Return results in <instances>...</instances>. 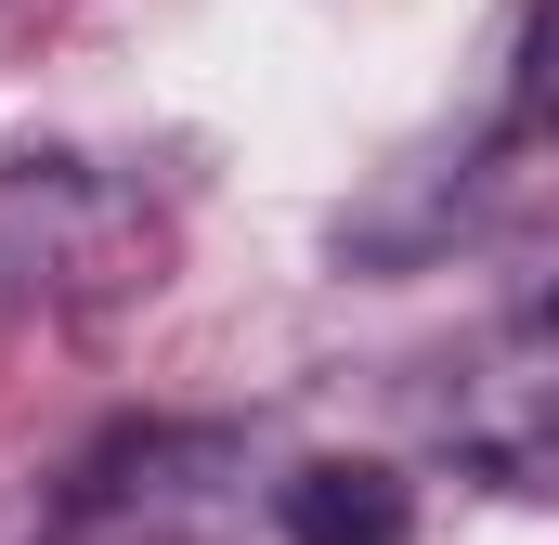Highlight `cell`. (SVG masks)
Instances as JSON below:
<instances>
[{
    "instance_id": "obj_3",
    "label": "cell",
    "mask_w": 559,
    "mask_h": 545,
    "mask_svg": "<svg viewBox=\"0 0 559 545\" xmlns=\"http://www.w3.org/2000/svg\"><path fill=\"white\" fill-rule=\"evenodd\" d=\"M274 533L286 545H417V494L391 468H286L274 481Z\"/></svg>"
},
{
    "instance_id": "obj_4",
    "label": "cell",
    "mask_w": 559,
    "mask_h": 545,
    "mask_svg": "<svg viewBox=\"0 0 559 545\" xmlns=\"http://www.w3.org/2000/svg\"><path fill=\"white\" fill-rule=\"evenodd\" d=\"M521 118L559 143V0H534V39H521Z\"/></svg>"
},
{
    "instance_id": "obj_1",
    "label": "cell",
    "mask_w": 559,
    "mask_h": 545,
    "mask_svg": "<svg viewBox=\"0 0 559 545\" xmlns=\"http://www.w3.org/2000/svg\"><path fill=\"white\" fill-rule=\"evenodd\" d=\"M169 261V182L131 156H0V325H66L156 286Z\"/></svg>"
},
{
    "instance_id": "obj_5",
    "label": "cell",
    "mask_w": 559,
    "mask_h": 545,
    "mask_svg": "<svg viewBox=\"0 0 559 545\" xmlns=\"http://www.w3.org/2000/svg\"><path fill=\"white\" fill-rule=\"evenodd\" d=\"M534 325H547V338H559V286H547V312H534Z\"/></svg>"
},
{
    "instance_id": "obj_2",
    "label": "cell",
    "mask_w": 559,
    "mask_h": 545,
    "mask_svg": "<svg viewBox=\"0 0 559 545\" xmlns=\"http://www.w3.org/2000/svg\"><path fill=\"white\" fill-rule=\"evenodd\" d=\"M235 520H248V428L156 415V428H105L79 468H52L26 545H209Z\"/></svg>"
}]
</instances>
